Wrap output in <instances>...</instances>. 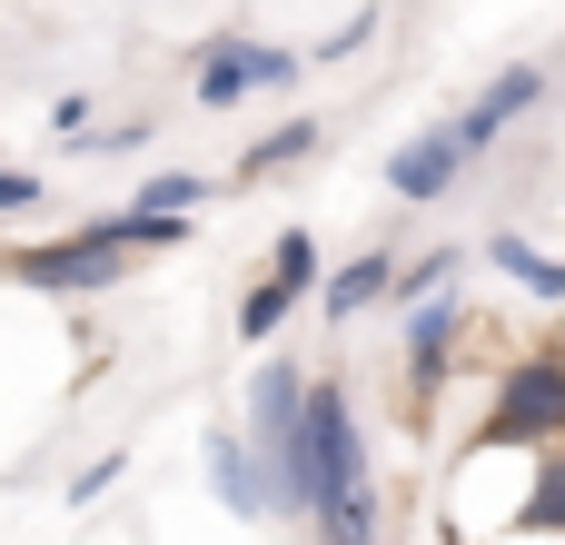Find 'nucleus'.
Returning <instances> with one entry per match:
<instances>
[{"label": "nucleus", "instance_id": "nucleus-1", "mask_svg": "<svg viewBox=\"0 0 565 545\" xmlns=\"http://www.w3.org/2000/svg\"><path fill=\"white\" fill-rule=\"evenodd\" d=\"M477 437H487V447H516V457L565 447V338L516 348V357L487 377V417H477Z\"/></svg>", "mask_w": 565, "mask_h": 545}, {"label": "nucleus", "instance_id": "nucleus-2", "mask_svg": "<svg viewBox=\"0 0 565 545\" xmlns=\"http://www.w3.org/2000/svg\"><path fill=\"white\" fill-rule=\"evenodd\" d=\"M298 437H308V516H328V506H348V496H377L367 427H358V407H348L338 377H308V417H298Z\"/></svg>", "mask_w": 565, "mask_h": 545}, {"label": "nucleus", "instance_id": "nucleus-3", "mask_svg": "<svg viewBox=\"0 0 565 545\" xmlns=\"http://www.w3.org/2000/svg\"><path fill=\"white\" fill-rule=\"evenodd\" d=\"M407 328H397V357H407V417L427 427L437 417V397H447V377H457V357H467V338H477V308L457 298V288H437V298H417V308H397Z\"/></svg>", "mask_w": 565, "mask_h": 545}, {"label": "nucleus", "instance_id": "nucleus-4", "mask_svg": "<svg viewBox=\"0 0 565 545\" xmlns=\"http://www.w3.org/2000/svg\"><path fill=\"white\" fill-rule=\"evenodd\" d=\"M298 79H308V60H298V50L248 40V30H218V40H199L189 99H199V109H238V99H258V89H298Z\"/></svg>", "mask_w": 565, "mask_h": 545}, {"label": "nucleus", "instance_id": "nucleus-5", "mask_svg": "<svg viewBox=\"0 0 565 545\" xmlns=\"http://www.w3.org/2000/svg\"><path fill=\"white\" fill-rule=\"evenodd\" d=\"M0 268H10L20 288H40V298H99V288H119V278H129L139 258H129V248H109V238H99V228L79 218V228L40 238V248H10Z\"/></svg>", "mask_w": 565, "mask_h": 545}, {"label": "nucleus", "instance_id": "nucleus-6", "mask_svg": "<svg viewBox=\"0 0 565 545\" xmlns=\"http://www.w3.org/2000/svg\"><path fill=\"white\" fill-rule=\"evenodd\" d=\"M536 109H546V70H536V60H507L467 109H447V129L467 139V159H487V149H497L516 119H536Z\"/></svg>", "mask_w": 565, "mask_h": 545}, {"label": "nucleus", "instance_id": "nucleus-7", "mask_svg": "<svg viewBox=\"0 0 565 545\" xmlns=\"http://www.w3.org/2000/svg\"><path fill=\"white\" fill-rule=\"evenodd\" d=\"M477 159H467V139L447 129V119H427L417 139H397V159H387V199H407V209H437V199H457V179H467Z\"/></svg>", "mask_w": 565, "mask_h": 545}, {"label": "nucleus", "instance_id": "nucleus-8", "mask_svg": "<svg viewBox=\"0 0 565 545\" xmlns=\"http://www.w3.org/2000/svg\"><path fill=\"white\" fill-rule=\"evenodd\" d=\"M387 288H397V248H358L348 268L318 278V318L328 328H358L367 308H387Z\"/></svg>", "mask_w": 565, "mask_h": 545}, {"label": "nucleus", "instance_id": "nucleus-9", "mask_svg": "<svg viewBox=\"0 0 565 545\" xmlns=\"http://www.w3.org/2000/svg\"><path fill=\"white\" fill-rule=\"evenodd\" d=\"M209 496L228 506V516H268V467H258V447H248V427H209Z\"/></svg>", "mask_w": 565, "mask_h": 545}, {"label": "nucleus", "instance_id": "nucleus-10", "mask_svg": "<svg viewBox=\"0 0 565 545\" xmlns=\"http://www.w3.org/2000/svg\"><path fill=\"white\" fill-rule=\"evenodd\" d=\"M318 149H328V129H318V119L298 109V119H278L268 139H248V149H238L228 189H258V179H288V169H298V159H318Z\"/></svg>", "mask_w": 565, "mask_h": 545}, {"label": "nucleus", "instance_id": "nucleus-11", "mask_svg": "<svg viewBox=\"0 0 565 545\" xmlns=\"http://www.w3.org/2000/svg\"><path fill=\"white\" fill-rule=\"evenodd\" d=\"M477 258L507 278V288H526V298H546V308H565V258H546L536 238H516V228H497V238H477Z\"/></svg>", "mask_w": 565, "mask_h": 545}, {"label": "nucleus", "instance_id": "nucleus-12", "mask_svg": "<svg viewBox=\"0 0 565 545\" xmlns=\"http://www.w3.org/2000/svg\"><path fill=\"white\" fill-rule=\"evenodd\" d=\"M268 278H278L288 298H318V278H328V248H318L308 228H278V238H268Z\"/></svg>", "mask_w": 565, "mask_h": 545}, {"label": "nucleus", "instance_id": "nucleus-13", "mask_svg": "<svg viewBox=\"0 0 565 545\" xmlns=\"http://www.w3.org/2000/svg\"><path fill=\"white\" fill-rule=\"evenodd\" d=\"M298 308H308V298H288V288H278L268 268H258V278H248V298H238V338H248V348H268V338H278V328H288Z\"/></svg>", "mask_w": 565, "mask_h": 545}, {"label": "nucleus", "instance_id": "nucleus-14", "mask_svg": "<svg viewBox=\"0 0 565 545\" xmlns=\"http://www.w3.org/2000/svg\"><path fill=\"white\" fill-rule=\"evenodd\" d=\"M457 268H467V248H427V258H397V288H387V308H417V298L457 288Z\"/></svg>", "mask_w": 565, "mask_h": 545}, {"label": "nucleus", "instance_id": "nucleus-15", "mask_svg": "<svg viewBox=\"0 0 565 545\" xmlns=\"http://www.w3.org/2000/svg\"><path fill=\"white\" fill-rule=\"evenodd\" d=\"M209 189H218V179H199V169H149V179H139V209H179V218H199Z\"/></svg>", "mask_w": 565, "mask_h": 545}, {"label": "nucleus", "instance_id": "nucleus-16", "mask_svg": "<svg viewBox=\"0 0 565 545\" xmlns=\"http://www.w3.org/2000/svg\"><path fill=\"white\" fill-rule=\"evenodd\" d=\"M367 40H377V0H367V10H348V20H338V30L318 40V60H358Z\"/></svg>", "mask_w": 565, "mask_h": 545}, {"label": "nucleus", "instance_id": "nucleus-17", "mask_svg": "<svg viewBox=\"0 0 565 545\" xmlns=\"http://www.w3.org/2000/svg\"><path fill=\"white\" fill-rule=\"evenodd\" d=\"M119 467H129V457H119V447H109V457H89V467H79V477H70V487H60V496H70V506H99V496H109V487H119Z\"/></svg>", "mask_w": 565, "mask_h": 545}, {"label": "nucleus", "instance_id": "nucleus-18", "mask_svg": "<svg viewBox=\"0 0 565 545\" xmlns=\"http://www.w3.org/2000/svg\"><path fill=\"white\" fill-rule=\"evenodd\" d=\"M40 199H50V179H40V169H0V218L40 209Z\"/></svg>", "mask_w": 565, "mask_h": 545}, {"label": "nucleus", "instance_id": "nucleus-19", "mask_svg": "<svg viewBox=\"0 0 565 545\" xmlns=\"http://www.w3.org/2000/svg\"><path fill=\"white\" fill-rule=\"evenodd\" d=\"M89 119H99V99H89V89H60V99H50V129H60V139H79Z\"/></svg>", "mask_w": 565, "mask_h": 545}]
</instances>
